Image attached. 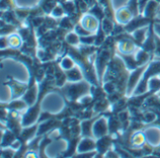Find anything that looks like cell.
<instances>
[{
  "label": "cell",
  "instance_id": "cell-5",
  "mask_svg": "<svg viewBox=\"0 0 160 158\" xmlns=\"http://www.w3.org/2000/svg\"><path fill=\"white\" fill-rule=\"evenodd\" d=\"M11 107L13 108V109H22V108H23L24 107V103L23 102H22V101H15L14 103H12L11 104Z\"/></svg>",
  "mask_w": 160,
  "mask_h": 158
},
{
  "label": "cell",
  "instance_id": "cell-1",
  "mask_svg": "<svg viewBox=\"0 0 160 158\" xmlns=\"http://www.w3.org/2000/svg\"><path fill=\"white\" fill-rule=\"evenodd\" d=\"M94 146H95V143L93 142V141H91V140H84V141L81 143L80 149H82V152H85V151H87V150H89V149H90V150L93 149ZM82 150H81V151H82Z\"/></svg>",
  "mask_w": 160,
  "mask_h": 158
},
{
  "label": "cell",
  "instance_id": "cell-4",
  "mask_svg": "<svg viewBox=\"0 0 160 158\" xmlns=\"http://www.w3.org/2000/svg\"><path fill=\"white\" fill-rule=\"evenodd\" d=\"M9 43H10V45H11L12 47H15V48H17V47L20 46V40H19V38H18L16 36H15V37H14V36H13V37L10 38Z\"/></svg>",
  "mask_w": 160,
  "mask_h": 158
},
{
  "label": "cell",
  "instance_id": "cell-3",
  "mask_svg": "<svg viewBox=\"0 0 160 158\" xmlns=\"http://www.w3.org/2000/svg\"><path fill=\"white\" fill-rule=\"evenodd\" d=\"M103 28H104V31H105L106 33L110 32V31L112 29V23L110 22V21H108V20H105V21H104V22H103Z\"/></svg>",
  "mask_w": 160,
  "mask_h": 158
},
{
  "label": "cell",
  "instance_id": "cell-6",
  "mask_svg": "<svg viewBox=\"0 0 160 158\" xmlns=\"http://www.w3.org/2000/svg\"><path fill=\"white\" fill-rule=\"evenodd\" d=\"M155 118H156V115H155L153 112H149V113H146V114L144 115V119H145L146 121H148V122L154 121Z\"/></svg>",
  "mask_w": 160,
  "mask_h": 158
},
{
  "label": "cell",
  "instance_id": "cell-2",
  "mask_svg": "<svg viewBox=\"0 0 160 158\" xmlns=\"http://www.w3.org/2000/svg\"><path fill=\"white\" fill-rule=\"evenodd\" d=\"M67 77H68V79L71 81H77L81 79V74L77 69H72L69 72H68Z\"/></svg>",
  "mask_w": 160,
  "mask_h": 158
}]
</instances>
